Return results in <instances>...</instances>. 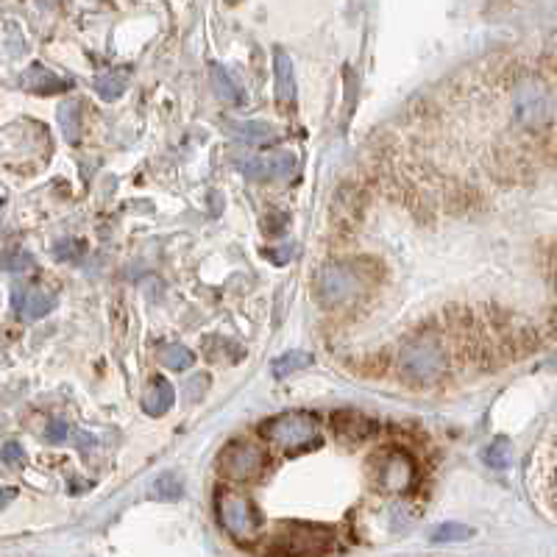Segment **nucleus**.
Instances as JSON below:
<instances>
[{"label": "nucleus", "instance_id": "f257e3e1", "mask_svg": "<svg viewBox=\"0 0 557 557\" xmlns=\"http://www.w3.org/2000/svg\"><path fill=\"white\" fill-rule=\"evenodd\" d=\"M332 549V535L312 524H282L265 549V557H324Z\"/></svg>", "mask_w": 557, "mask_h": 557}, {"label": "nucleus", "instance_id": "f03ea898", "mask_svg": "<svg viewBox=\"0 0 557 557\" xmlns=\"http://www.w3.org/2000/svg\"><path fill=\"white\" fill-rule=\"evenodd\" d=\"M399 363L410 382H435L446 371V351L435 340H413Z\"/></svg>", "mask_w": 557, "mask_h": 557}, {"label": "nucleus", "instance_id": "7ed1b4c3", "mask_svg": "<svg viewBox=\"0 0 557 557\" xmlns=\"http://www.w3.org/2000/svg\"><path fill=\"white\" fill-rule=\"evenodd\" d=\"M262 435L271 438L273 443H279V446H285L287 452H301L307 446H318L321 443L315 421H312L310 415L301 413L282 415V418H276L271 424H265Z\"/></svg>", "mask_w": 557, "mask_h": 557}, {"label": "nucleus", "instance_id": "20e7f679", "mask_svg": "<svg viewBox=\"0 0 557 557\" xmlns=\"http://www.w3.org/2000/svg\"><path fill=\"white\" fill-rule=\"evenodd\" d=\"M218 516L234 538H251L262 527L260 510L243 493L221 491L218 493Z\"/></svg>", "mask_w": 557, "mask_h": 557}, {"label": "nucleus", "instance_id": "39448f33", "mask_svg": "<svg viewBox=\"0 0 557 557\" xmlns=\"http://www.w3.org/2000/svg\"><path fill=\"white\" fill-rule=\"evenodd\" d=\"M360 276L351 271L349 265H326L321 268L318 273V282H315V293H318V301L324 304V307H337V304H343V301H349L354 293H360Z\"/></svg>", "mask_w": 557, "mask_h": 557}, {"label": "nucleus", "instance_id": "423d86ee", "mask_svg": "<svg viewBox=\"0 0 557 557\" xmlns=\"http://www.w3.org/2000/svg\"><path fill=\"white\" fill-rule=\"evenodd\" d=\"M218 466L229 480H254L265 466V452L257 443L251 441H234L218 457Z\"/></svg>", "mask_w": 557, "mask_h": 557}, {"label": "nucleus", "instance_id": "0eeeda50", "mask_svg": "<svg viewBox=\"0 0 557 557\" xmlns=\"http://www.w3.org/2000/svg\"><path fill=\"white\" fill-rule=\"evenodd\" d=\"M237 165H240V170L246 173L248 179L265 182V179H285V176H293V170L298 168V159L293 151H273V154L248 156V159L237 162Z\"/></svg>", "mask_w": 557, "mask_h": 557}, {"label": "nucleus", "instance_id": "6e6552de", "mask_svg": "<svg viewBox=\"0 0 557 557\" xmlns=\"http://www.w3.org/2000/svg\"><path fill=\"white\" fill-rule=\"evenodd\" d=\"M549 115H552L549 92L535 81H524L516 90V120L521 126H541Z\"/></svg>", "mask_w": 557, "mask_h": 557}, {"label": "nucleus", "instance_id": "1a4fd4ad", "mask_svg": "<svg viewBox=\"0 0 557 557\" xmlns=\"http://www.w3.org/2000/svg\"><path fill=\"white\" fill-rule=\"evenodd\" d=\"M56 301H59V296H56L53 290H45V287L37 285H20L14 287L12 293V307L23 321H39V318H45L48 312H53Z\"/></svg>", "mask_w": 557, "mask_h": 557}, {"label": "nucleus", "instance_id": "9d476101", "mask_svg": "<svg viewBox=\"0 0 557 557\" xmlns=\"http://www.w3.org/2000/svg\"><path fill=\"white\" fill-rule=\"evenodd\" d=\"M273 73H276V101L287 112L296 106V70H293L290 53L282 48L273 53Z\"/></svg>", "mask_w": 557, "mask_h": 557}, {"label": "nucleus", "instance_id": "9b49d317", "mask_svg": "<svg viewBox=\"0 0 557 557\" xmlns=\"http://www.w3.org/2000/svg\"><path fill=\"white\" fill-rule=\"evenodd\" d=\"M20 84H23V90L28 92H37V95H56V92H65L70 90V81L62 76H56L53 70H48L45 65H31L20 76Z\"/></svg>", "mask_w": 557, "mask_h": 557}, {"label": "nucleus", "instance_id": "f8f14e48", "mask_svg": "<svg viewBox=\"0 0 557 557\" xmlns=\"http://www.w3.org/2000/svg\"><path fill=\"white\" fill-rule=\"evenodd\" d=\"M226 131L232 134L234 140L248 145L271 143L276 137V129L271 123H262V120H226Z\"/></svg>", "mask_w": 557, "mask_h": 557}, {"label": "nucleus", "instance_id": "ddd939ff", "mask_svg": "<svg viewBox=\"0 0 557 557\" xmlns=\"http://www.w3.org/2000/svg\"><path fill=\"white\" fill-rule=\"evenodd\" d=\"M173 402H176V390H173L168 379H154L151 388L143 393V410L148 415H154V418L168 413Z\"/></svg>", "mask_w": 557, "mask_h": 557}, {"label": "nucleus", "instance_id": "4468645a", "mask_svg": "<svg viewBox=\"0 0 557 557\" xmlns=\"http://www.w3.org/2000/svg\"><path fill=\"white\" fill-rule=\"evenodd\" d=\"M413 480V466L404 454H393L388 460V466L382 468V485L390 491H404Z\"/></svg>", "mask_w": 557, "mask_h": 557}, {"label": "nucleus", "instance_id": "2eb2a0df", "mask_svg": "<svg viewBox=\"0 0 557 557\" xmlns=\"http://www.w3.org/2000/svg\"><path fill=\"white\" fill-rule=\"evenodd\" d=\"M209 76H212V84H215V92L221 95L226 104H243V90L240 84L234 81V76L226 70L223 65H212L209 67Z\"/></svg>", "mask_w": 557, "mask_h": 557}, {"label": "nucleus", "instance_id": "dca6fc26", "mask_svg": "<svg viewBox=\"0 0 557 557\" xmlns=\"http://www.w3.org/2000/svg\"><path fill=\"white\" fill-rule=\"evenodd\" d=\"M315 363V357L307 354V351H287L282 357H276L271 363V374L276 379H287V376H293L296 371H304V368H310Z\"/></svg>", "mask_w": 557, "mask_h": 557}, {"label": "nucleus", "instance_id": "f3484780", "mask_svg": "<svg viewBox=\"0 0 557 557\" xmlns=\"http://www.w3.org/2000/svg\"><path fill=\"white\" fill-rule=\"evenodd\" d=\"M482 460H485V466L493 468V471H505V468H510V463H513V446H510L507 438H493V441L485 446Z\"/></svg>", "mask_w": 557, "mask_h": 557}, {"label": "nucleus", "instance_id": "a211bd4d", "mask_svg": "<svg viewBox=\"0 0 557 557\" xmlns=\"http://www.w3.org/2000/svg\"><path fill=\"white\" fill-rule=\"evenodd\" d=\"M182 480L176 477V474H159L151 485V499H159V502H176V499H182Z\"/></svg>", "mask_w": 557, "mask_h": 557}, {"label": "nucleus", "instance_id": "6ab92c4d", "mask_svg": "<svg viewBox=\"0 0 557 557\" xmlns=\"http://www.w3.org/2000/svg\"><path fill=\"white\" fill-rule=\"evenodd\" d=\"M474 535L471 527L466 524H460V521H446V524H438L435 530H432V544H460V541H468Z\"/></svg>", "mask_w": 557, "mask_h": 557}, {"label": "nucleus", "instance_id": "aec40b11", "mask_svg": "<svg viewBox=\"0 0 557 557\" xmlns=\"http://www.w3.org/2000/svg\"><path fill=\"white\" fill-rule=\"evenodd\" d=\"M59 126L65 131V137L70 143H76L81 134V104L78 101H67L59 106Z\"/></svg>", "mask_w": 557, "mask_h": 557}, {"label": "nucleus", "instance_id": "412c9836", "mask_svg": "<svg viewBox=\"0 0 557 557\" xmlns=\"http://www.w3.org/2000/svg\"><path fill=\"white\" fill-rule=\"evenodd\" d=\"M129 76L126 73H109V76L95 78V92L104 98V101H117L123 92H126Z\"/></svg>", "mask_w": 557, "mask_h": 557}, {"label": "nucleus", "instance_id": "4be33fe9", "mask_svg": "<svg viewBox=\"0 0 557 557\" xmlns=\"http://www.w3.org/2000/svg\"><path fill=\"white\" fill-rule=\"evenodd\" d=\"M195 363V354L187 346H179V343H173V346H165L162 349V365H168L170 371H187V368H193Z\"/></svg>", "mask_w": 557, "mask_h": 557}, {"label": "nucleus", "instance_id": "5701e85b", "mask_svg": "<svg viewBox=\"0 0 557 557\" xmlns=\"http://www.w3.org/2000/svg\"><path fill=\"white\" fill-rule=\"evenodd\" d=\"M28 268H34V257L28 251H23V248L0 254V271H28Z\"/></svg>", "mask_w": 557, "mask_h": 557}, {"label": "nucleus", "instance_id": "b1692460", "mask_svg": "<svg viewBox=\"0 0 557 557\" xmlns=\"http://www.w3.org/2000/svg\"><path fill=\"white\" fill-rule=\"evenodd\" d=\"M53 257L59 262H81L84 257V246L78 240H62L53 246Z\"/></svg>", "mask_w": 557, "mask_h": 557}, {"label": "nucleus", "instance_id": "393cba45", "mask_svg": "<svg viewBox=\"0 0 557 557\" xmlns=\"http://www.w3.org/2000/svg\"><path fill=\"white\" fill-rule=\"evenodd\" d=\"M0 457L9 463V466H23L26 463V452H23V446L20 443H3V449H0Z\"/></svg>", "mask_w": 557, "mask_h": 557}, {"label": "nucleus", "instance_id": "a878e982", "mask_svg": "<svg viewBox=\"0 0 557 557\" xmlns=\"http://www.w3.org/2000/svg\"><path fill=\"white\" fill-rule=\"evenodd\" d=\"M209 388V376L207 374H195L190 382H187V388H184V393H187V399L190 402H195V399H201V393Z\"/></svg>", "mask_w": 557, "mask_h": 557}, {"label": "nucleus", "instance_id": "bb28decb", "mask_svg": "<svg viewBox=\"0 0 557 557\" xmlns=\"http://www.w3.org/2000/svg\"><path fill=\"white\" fill-rule=\"evenodd\" d=\"M67 435H70V427H67L65 421H51L48 429H45V438H48V443H65Z\"/></svg>", "mask_w": 557, "mask_h": 557}, {"label": "nucleus", "instance_id": "cd10ccee", "mask_svg": "<svg viewBox=\"0 0 557 557\" xmlns=\"http://www.w3.org/2000/svg\"><path fill=\"white\" fill-rule=\"evenodd\" d=\"M14 499H17V488H9V485H3L0 488V510L6 505H12Z\"/></svg>", "mask_w": 557, "mask_h": 557}, {"label": "nucleus", "instance_id": "c85d7f7f", "mask_svg": "<svg viewBox=\"0 0 557 557\" xmlns=\"http://www.w3.org/2000/svg\"><path fill=\"white\" fill-rule=\"evenodd\" d=\"M76 441H78V446H81V449H90V446H95V438H92V435H87V432H78Z\"/></svg>", "mask_w": 557, "mask_h": 557}]
</instances>
